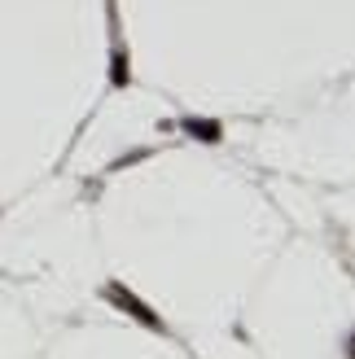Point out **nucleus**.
<instances>
[{"mask_svg": "<svg viewBox=\"0 0 355 359\" xmlns=\"http://www.w3.org/2000/svg\"><path fill=\"white\" fill-rule=\"evenodd\" d=\"M114 83H128V57L123 53H114V75H110Z\"/></svg>", "mask_w": 355, "mask_h": 359, "instance_id": "nucleus-3", "label": "nucleus"}, {"mask_svg": "<svg viewBox=\"0 0 355 359\" xmlns=\"http://www.w3.org/2000/svg\"><path fill=\"white\" fill-rule=\"evenodd\" d=\"M347 359H355V333H351V342H347Z\"/></svg>", "mask_w": 355, "mask_h": 359, "instance_id": "nucleus-4", "label": "nucleus"}, {"mask_svg": "<svg viewBox=\"0 0 355 359\" xmlns=\"http://www.w3.org/2000/svg\"><path fill=\"white\" fill-rule=\"evenodd\" d=\"M105 298H110L119 311H128L132 320H140V325H145V329H163V320L154 316V307H145V302H140V298H136L132 290H123L119 280H114V285H105Z\"/></svg>", "mask_w": 355, "mask_h": 359, "instance_id": "nucleus-1", "label": "nucleus"}, {"mask_svg": "<svg viewBox=\"0 0 355 359\" xmlns=\"http://www.w3.org/2000/svg\"><path fill=\"white\" fill-rule=\"evenodd\" d=\"M180 128H185L189 136L206 140V145H215V140H224V128H220V123H210V118H185Z\"/></svg>", "mask_w": 355, "mask_h": 359, "instance_id": "nucleus-2", "label": "nucleus"}]
</instances>
